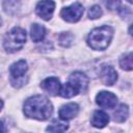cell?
Wrapping results in <instances>:
<instances>
[{
	"mask_svg": "<svg viewBox=\"0 0 133 133\" xmlns=\"http://www.w3.org/2000/svg\"><path fill=\"white\" fill-rule=\"evenodd\" d=\"M52 112L53 107L50 100L43 95L30 97L24 103V113L30 118L46 121L51 116Z\"/></svg>",
	"mask_w": 133,
	"mask_h": 133,
	"instance_id": "1",
	"label": "cell"
},
{
	"mask_svg": "<svg viewBox=\"0 0 133 133\" xmlns=\"http://www.w3.org/2000/svg\"><path fill=\"white\" fill-rule=\"evenodd\" d=\"M113 36V29L110 26H101L90 31L87 37L88 46L94 50H105Z\"/></svg>",
	"mask_w": 133,
	"mask_h": 133,
	"instance_id": "2",
	"label": "cell"
},
{
	"mask_svg": "<svg viewBox=\"0 0 133 133\" xmlns=\"http://www.w3.org/2000/svg\"><path fill=\"white\" fill-rule=\"evenodd\" d=\"M26 42V31L21 27H15L9 32L4 35L3 38V47L9 52L19 51Z\"/></svg>",
	"mask_w": 133,
	"mask_h": 133,
	"instance_id": "3",
	"label": "cell"
},
{
	"mask_svg": "<svg viewBox=\"0 0 133 133\" xmlns=\"http://www.w3.org/2000/svg\"><path fill=\"white\" fill-rule=\"evenodd\" d=\"M27 62L25 60H19L12 63L9 68V80L14 87H21L26 82L25 75L27 72Z\"/></svg>",
	"mask_w": 133,
	"mask_h": 133,
	"instance_id": "4",
	"label": "cell"
},
{
	"mask_svg": "<svg viewBox=\"0 0 133 133\" xmlns=\"http://www.w3.org/2000/svg\"><path fill=\"white\" fill-rule=\"evenodd\" d=\"M83 12H84L83 6L80 3L76 2L68 7L62 8L60 11V16L64 21L70 22V23H75L80 20Z\"/></svg>",
	"mask_w": 133,
	"mask_h": 133,
	"instance_id": "5",
	"label": "cell"
},
{
	"mask_svg": "<svg viewBox=\"0 0 133 133\" xmlns=\"http://www.w3.org/2000/svg\"><path fill=\"white\" fill-rule=\"evenodd\" d=\"M55 3L52 0H42L36 4L35 12L38 17H41L43 20H50L52 18V15L54 12Z\"/></svg>",
	"mask_w": 133,
	"mask_h": 133,
	"instance_id": "6",
	"label": "cell"
},
{
	"mask_svg": "<svg viewBox=\"0 0 133 133\" xmlns=\"http://www.w3.org/2000/svg\"><path fill=\"white\" fill-rule=\"evenodd\" d=\"M96 102L99 106L103 108H113L116 105L117 98L114 94L106 90L100 91L96 97Z\"/></svg>",
	"mask_w": 133,
	"mask_h": 133,
	"instance_id": "7",
	"label": "cell"
},
{
	"mask_svg": "<svg viewBox=\"0 0 133 133\" xmlns=\"http://www.w3.org/2000/svg\"><path fill=\"white\" fill-rule=\"evenodd\" d=\"M41 87L46 90L49 95L51 96H57L60 92L61 89V84L58 78L56 77H49L46 78L42 83H41Z\"/></svg>",
	"mask_w": 133,
	"mask_h": 133,
	"instance_id": "8",
	"label": "cell"
},
{
	"mask_svg": "<svg viewBox=\"0 0 133 133\" xmlns=\"http://www.w3.org/2000/svg\"><path fill=\"white\" fill-rule=\"evenodd\" d=\"M100 78L105 85H112L117 80V73L111 65H103L100 71Z\"/></svg>",
	"mask_w": 133,
	"mask_h": 133,
	"instance_id": "9",
	"label": "cell"
},
{
	"mask_svg": "<svg viewBox=\"0 0 133 133\" xmlns=\"http://www.w3.org/2000/svg\"><path fill=\"white\" fill-rule=\"evenodd\" d=\"M69 82L73 83L81 91H85L88 86V78L82 72H74L69 77Z\"/></svg>",
	"mask_w": 133,
	"mask_h": 133,
	"instance_id": "10",
	"label": "cell"
},
{
	"mask_svg": "<svg viewBox=\"0 0 133 133\" xmlns=\"http://www.w3.org/2000/svg\"><path fill=\"white\" fill-rule=\"evenodd\" d=\"M79 112V106L76 103H68L59 109V117L65 121L74 118Z\"/></svg>",
	"mask_w": 133,
	"mask_h": 133,
	"instance_id": "11",
	"label": "cell"
},
{
	"mask_svg": "<svg viewBox=\"0 0 133 133\" xmlns=\"http://www.w3.org/2000/svg\"><path fill=\"white\" fill-rule=\"evenodd\" d=\"M91 125L96 128H104L108 122H109V116L106 112L102 110H96L91 116Z\"/></svg>",
	"mask_w": 133,
	"mask_h": 133,
	"instance_id": "12",
	"label": "cell"
},
{
	"mask_svg": "<svg viewBox=\"0 0 133 133\" xmlns=\"http://www.w3.org/2000/svg\"><path fill=\"white\" fill-rule=\"evenodd\" d=\"M46 35V29L44 26L39 24H33L30 29V36L33 42H42L45 38Z\"/></svg>",
	"mask_w": 133,
	"mask_h": 133,
	"instance_id": "13",
	"label": "cell"
},
{
	"mask_svg": "<svg viewBox=\"0 0 133 133\" xmlns=\"http://www.w3.org/2000/svg\"><path fill=\"white\" fill-rule=\"evenodd\" d=\"M129 115V108L126 104H121L118 107L113 111V119L117 123H123L127 119Z\"/></svg>",
	"mask_w": 133,
	"mask_h": 133,
	"instance_id": "14",
	"label": "cell"
},
{
	"mask_svg": "<svg viewBox=\"0 0 133 133\" xmlns=\"http://www.w3.org/2000/svg\"><path fill=\"white\" fill-rule=\"evenodd\" d=\"M79 92H80V90L78 89V87H76L73 83L68 81L64 85L61 86L59 95L61 97H63V98H72V97L77 96Z\"/></svg>",
	"mask_w": 133,
	"mask_h": 133,
	"instance_id": "15",
	"label": "cell"
},
{
	"mask_svg": "<svg viewBox=\"0 0 133 133\" xmlns=\"http://www.w3.org/2000/svg\"><path fill=\"white\" fill-rule=\"evenodd\" d=\"M68 129H69V125L66 121L60 118V119H53L46 130L51 132H63L66 131Z\"/></svg>",
	"mask_w": 133,
	"mask_h": 133,
	"instance_id": "16",
	"label": "cell"
},
{
	"mask_svg": "<svg viewBox=\"0 0 133 133\" xmlns=\"http://www.w3.org/2000/svg\"><path fill=\"white\" fill-rule=\"evenodd\" d=\"M119 65L125 71L133 70V52L123 55L122 58L119 59Z\"/></svg>",
	"mask_w": 133,
	"mask_h": 133,
	"instance_id": "17",
	"label": "cell"
},
{
	"mask_svg": "<svg viewBox=\"0 0 133 133\" xmlns=\"http://www.w3.org/2000/svg\"><path fill=\"white\" fill-rule=\"evenodd\" d=\"M20 8V3L18 0H4L3 9L7 14H15Z\"/></svg>",
	"mask_w": 133,
	"mask_h": 133,
	"instance_id": "18",
	"label": "cell"
},
{
	"mask_svg": "<svg viewBox=\"0 0 133 133\" xmlns=\"http://www.w3.org/2000/svg\"><path fill=\"white\" fill-rule=\"evenodd\" d=\"M74 41V35L71 32H62L58 36V42L63 47H70Z\"/></svg>",
	"mask_w": 133,
	"mask_h": 133,
	"instance_id": "19",
	"label": "cell"
},
{
	"mask_svg": "<svg viewBox=\"0 0 133 133\" xmlns=\"http://www.w3.org/2000/svg\"><path fill=\"white\" fill-rule=\"evenodd\" d=\"M102 16V9L99 5H94L88 9V18L91 20L99 19Z\"/></svg>",
	"mask_w": 133,
	"mask_h": 133,
	"instance_id": "20",
	"label": "cell"
},
{
	"mask_svg": "<svg viewBox=\"0 0 133 133\" xmlns=\"http://www.w3.org/2000/svg\"><path fill=\"white\" fill-rule=\"evenodd\" d=\"M103 2L105 4V6L110 10L117 9L121 4V0H103Z\"/></svg>",
	"mask_w": 133,
	"mask_h": 133,
	"instance_id": "21",
	"label": "cell"
},
{
	"mask_svg": "<svg viewBox=\"0 0 133 133\" xmlns=\"http://www.w3.org/2000/svg\"><path fill=\"white\" fill-rule=\"evenodd\" d=\"M127 12L128 14H131V10L128 8V7H122L121 9H119V16L121 17H123V18H128V16L129 15H127Z\"/></svg>",
	"mask_w": 133,
	"mask_h": 133,
	"instance_id": "22",
	"label": "cell"
},
{
	"mask_svg": "<svg viewBox=\"0 0 133 133\" xmlns=\"http://www.w3.org/2000/svg\"><path fill=\"white\" fill-rule=\"evenodd\" d=\"M129 33H130L131 35H133V24L129 27Z\"/></svg>",
	"mask_w": 133,
	"mask_h": 133,
	"instance_id": "23",
	"label": "cell"
},
{
	"mask_svg": "<svg viewBox=\"0 0 133 133\" xmlns=\"http://www.w3.org/2000/svg\"><path fill=\"white\" fill-rule=\"evenodd\" d=\"M128 1H129L130 3H133V0H128Z\"/></svg>",
	"mask_w": 133,
	"mask_h": 133,
	"instance_id": "24",
	"label": "cell"
}]
</instances>
